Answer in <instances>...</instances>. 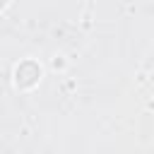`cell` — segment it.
<instances>
[{
  "label": "cell",
  "instance_id": "cell-1",
  "mask_svg": "<svg viewBox=\"0 0 154 154\" xmlns=\"http://www.w3.org/2000/svg\"><path fill=\"white\" fill-rule=\"evenodd\" d=\"M38 75H41V70H38L31 60H26V63H22V65L17 67V84H19V87H31V84H36Z\"/></svg>",
  "mask_w": 154,
  "mask_h": 154
}]
</instances>
